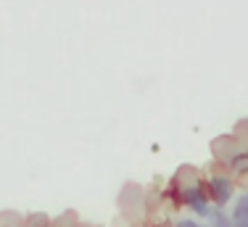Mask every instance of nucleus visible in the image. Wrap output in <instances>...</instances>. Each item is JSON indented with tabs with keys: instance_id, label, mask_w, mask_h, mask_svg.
I'll use <instances>...</instances> for the list:
<instances>
[{
	"instance_id": "nucleus-3",
	"label": "nucleus",
	"mask_w": 248,
	"mask_h": 227,
	"mask_svg": "<svg viewBox=\"0 0 248 227\" xmlns=\"http://www.w3.org/2000/svg\"><path fill=\"white\" fill-rule=\"evenodd\" d=\"M232 225H235V227H248V193H246V195H240L238 204H235Z\"/></svg>"
},
{
	"instance_id": "nucleus-1",
	"label": "nucleus",
	"mask_w": 248,
	"mask_h": 227,
	"mask_svg": "<svg viewBox=\"0 0 248 227\" xmlns=\"http://www.w3.org/2000/svg\"><path fill=\"white\" fill-rule=\"evenodd\" d=\"M209 193H211V201H214L217 206H224L232 198V182H230L227 177H214V180L209 182Z\"/></svg>"
},
{
	"instance_id": "nucleus-2",
	"label": "nucleus",
	"mask_w": 248,
	"mask_h": 227,
	"mask_svg": "<svg viewBox=\"0 0 248 227\" xmlns=\"http://www.w3.org/2000/svg\"><path fill=\"white\" fill-rule=\"evenodd\" d=\"M182 201H185V204L190 206L196 214H201V217H206V214H209V198H206V193L201 188H185Z\"/></svg>"
},
{
	"instance_id": "nucleus-4",
	"label": "nucleus",
	"mask_w": 248,
	"mask_h": 227,
	"mask_svg": "<svg viewBox=\"0 0 248 227\" xmlns=\"http://www.w3.org/2000/svg\"><path fill=\"white\" fill-rule=\"evenodd\" d=\"M214 227H235V225H232V219H230V217H224L222 211H217L214 214Z\"/></svg>"
},
{
	"instance_id": "nucleus-5",
	"label": "nucleus",
	"mask_w": 248,
	"mask_h": 227,
	"mask_svg": "<svg viewBox=\"0 0 248 227\" xmlns=\"http://www.w3.org/2000/svg\"><path fill=\"white\" fill-rule=\"evenodd\" d=\"M177 227H203V225L196 222V219H180V222H177Z\"/></svg>"
}]
</instances>
